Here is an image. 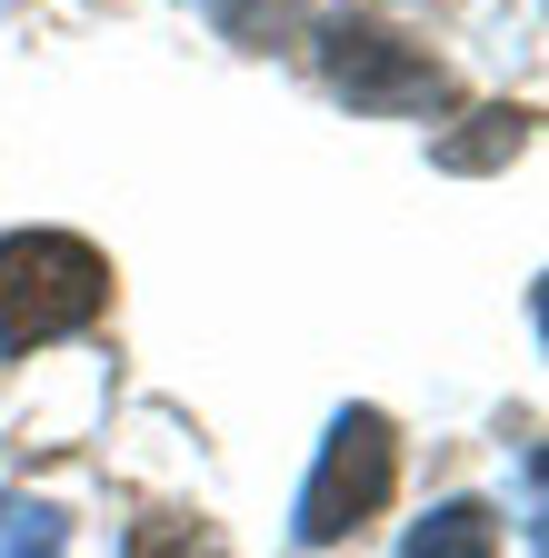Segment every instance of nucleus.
Segmentation results:
<instances>
[{
  "label": "nucleus",
  "mask_w": 549,
  "mask_h": 558,
  "mask_svg": "<svg viewBox=\"0 0 549 558\" xmlns=\"http://www.w3.org/2000/svg\"><path fill=\"white\" fill-rule=\"evenodd\" d=\"M211 11H220V21H230L240 40H270V31H281V21L300 11V0H211Z\"/></svg>",
  "instance_id": "0eeeda50"
},
{
  "label": "nucleus",
  "mask_w": 549,
  "mask_h": 558,
  "mask_svg": "<svg viewBox=\"0 0 549 558\" xmlns=\"http://www.w3.org/2000/svg\"><path fill=\"white\" fill-rule=\"evenodd\" d=\"M490 548H500V519L479 499H440L420 529L399 538V558H490Z\"/></svg>",
  "instance_id": "39448f33"
},
{
  "label": "nucleus",
  "mask_w": 549,
  "mask_h": 558,
  "mask_svg": "<svg viewBox=\"0 0 549 558\" xmlns=\"http://www.w3.org/2000/svg\"><path fill=\"white\" fill-rule=\"evenodd\" d=\"M520 150H529V110H510V100H500V110H469L460 130L430 140L440 170H500V160H520Z\"/></svg>",
  "instance_id": "20e7f679"
},
{
  "label": "nucleus",
  "mask_w": 549,
  "mask_h": 558,
  "mask_svg": "<svg viewBox=\"0 0 549 558\" xmlns=\"http://www.w3.org/2000/svg\"><path fill=\"white\" fill-rule=\"evenodd\" d=\"M0 558H71V519L40 499H0Z\"/></svg>",
  "instance_id": "423d86ee"
},
{
  "label": "nucleus",
  "mask_w": 549,
  "mask_h": 558,
  "mask_svg": "<svg viewBox=\"0 0 549 558\" xmlns=\"http://www.w3.org/2000/svg\"><path fill=\"white\" fill-rule=\"evenodd\" d=\"M320 70L350 110H390V120H440L450 110V70L430 50H409L399 31H380V21H330Z\"/></svg>",
  "instance_id": "7ed1b4c3"
},
{
  "label": "nucleus",
  "mask_w": 549,
  "mask_h": 558,
  "mask_svg": "<svg viewBox=\"0 0 549 558\" xmlns=\"http://www.w3.org/2000/svg\"><path fill=\"white\" fill-rule=\"evenodd\" d=\"M110 310V259L71 230H11L0 240V349H50Z\"/></svg>",
  "instance_id": "f257e3e1"
},
{
  "label": "nucleus",
  "mask_w": 549,
  "mask_h": 558,
  "mask_svg": "<svg viewBox=\"0 0 549 558\" xmlns=\"http://www.w3.org/2000/svg\"><path fill=\"white\" fill-rule=\"evenodd\" d=\"M390 478H399L390 418H380V409H339L330 439H320V469H310V488H300V509H290V538H300V548H339V538L390 499Z\"/></svg>",
  "instance_id": "f03ea898"
}]
</instances>
